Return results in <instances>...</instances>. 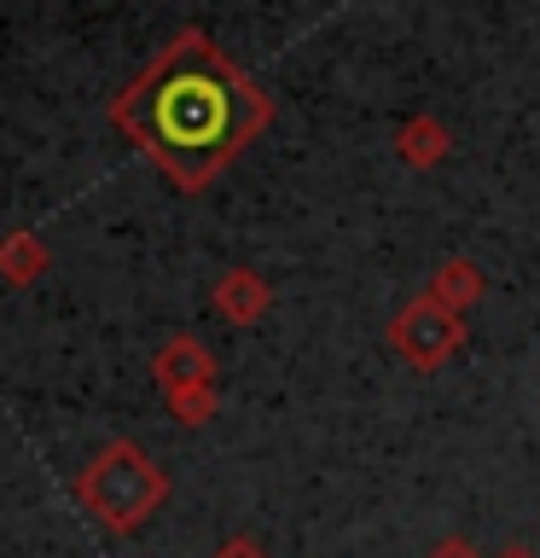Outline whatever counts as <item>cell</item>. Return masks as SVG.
<instances>
[{
    "label": "cell",
    "instance_id": "1",
    "mask_svg": "<svg viewBox=\"0 0 540 558\" xmlns=\"http://www.w3.org/2000/svg\"><path fill=\"white\" fill-rule=\"evenodd\" d=\"M268 94L204 29H181L111 99L116 134L146 151L181 192H204L268 129Z\"/></svg>",
    "mask_w": 540,
    "mask_h": 558
},
{
    "label": "cell",
    "instance_id": "2",
    "mask_svg": "<svg viewBox=\"0 0 540 558\" xmlns=\"http://www.w3.org/2000/svg\"><path fill=\"white\" fill-rule=\"evenodd\" d=\"M70 488H76V506L94 523H105L111 535H134L151 512H163L169 471L157 465L139 442L116 436V442H105L94 460L76 471V483H70Z\"/></svg>",
    "mask_w": 540,
    "mask_h": 558
},
{
    "label": "cell",
    "instance_id": "3",
    "mask_svg": "<svg viewBox=\"0 0 540 558\" xmlns=\"http://www.w3.org/2000/svg\"><path fill=\"white\" fill-rule=\"evenodd\" d=\"M390 343H395V355L413 361V366H442L453 349L465 343V326H459V314L442 308L435 296H418V303H407L395 314Z\"/></svg>",
    "mask_w": 540,
    "mask_h": 558
},
{
    "label": "cell",
    "instance_id": "4",
    "mask_svg": "<svg viewBox=\"0 0 540 558\" xmlns=\"http://www.w3.org/2000/svg\"><path fill=\"white\" fill-rule=\"evenodd\" d=\"M151 378H157V390H163V396L192 390V384H216V355H209L204 338L181 331V338H169V343L151 355Z\"/></svg>",
    "mask_w": 540,
    "mask_h": 558
},
{
    "label": "cell",
    "instance_id": "5",
    "mask_svg": "<svg viewBox=\"0 0 540 558\" xmlns=\"http://www.w3.org/2000/svg\"><path fill=\"white\" fill-rule=\"evenodd\" d=\"M209 303H216L221 320L256 326L261 314H268V303H273V286H268L256 268H226V274L216 279V291H209Z\"/></svg>",
    "mask_w": 540,
    "mask_h": 558
},
{
    "label": "cell",
    "instance_id": "6",
    "mask_svg": "<svg viewBox=\"0 0 540 558\" xmlns=\"http://www.w3.org/2000/svg\"><path fill=\"white\" fill-rule=\"evenodd\" d=\"M52 268V251H47V239L41 233H29V227H17V233L0 239V279L7 286H35V279H47Z\"/></svg>",
    "mask_w": 540,
    "mask_h": 558
},
{
    "label": "cell",
    "instance_id": "7",
    "mask_svg": "<svg viewBox=\"0 0 540 558\" xmlns=\"http://www.w3.org/2000/svg\"><path fill=\"white\" fill-rule=\"evenodd\" d=\"M477 291H482V279H477V268H470L465 256H453V262H442V274H435V303L459 314L465 303H477Z\"/></svg>",
    "mask_w": 540,
    "mask_h": 558
},
{
    "label": "cell",
    "instance_id": "8",
    "mask_svg": "<svg viewBox=\"0 0 540 558\" xmlns=\"http://www.w3.org/2000/svg\"><path fill=\"white\" fill-rule=\"evenodd\" d=\"M163 401H169V413L181 418L186 430H198V425H209V418H216L221 390H216V384H192V390H174V396H163Z\"/></svg>",
    "mask_w": 540,
    "mask_h": 558
},
{
    "label": "cell",
    "instance_id": "9",
    "mask_svg": "<svg viewBox=\"0 0 540 558\" xmlns=\"http://www.w3.org/2000/svg\"><path fill=\"white\" fill-rule=\"evenodd\" d=\"M442 151H447V129H442V122H430V117L407 122V134H401V157H407V163H435Z\"/></svg>",
    "mask_w": 540,
    "mask_h": 558
},
{
    "label": "cell",
    "instance_id": "10",
    "mask_svg": "<svg viewBox=\"0 0 540 558\" xmlns=\"http://www.w3.org/2000/svg\"><path fill=\"white\" fill-rule=\"evenodd\" d=\"M430 558H482V547H477V541H465V535H447V541H435V547H430Z\"/></svg>",
    "mask_w": 540,
    "mask_h": 558
},
{
    "label": "cell",
    "instance_id": "11",
    "mask_svg": "<svg viewBox=\"0 0 540 558\" xmlns=\"http://www.w3.org/2000/svg\"><path fill=\"white\" fill-rule=\"evenodd\" d=\"M209 558H268V553H261L250 535H233V541H221V547L209 553Z\"/></svg>",
    "mask_w": 540,
    "mask_h": 558
},
{
    "label": "cell",
    "instance_id": "12",
    "mask_svg": "<svg viewBox=\"0 0 540 558\" xmlns=\"http://www.w3.org/2000/svg\"><path fill=\"white\" fill-rule=\"evenodd\" d=\"M494 558H535V553H529V547H523V541H512V547H500Z\"/></svg>",
    "mask_w": 540,
    "mask_h": 558
}]
</instances>
